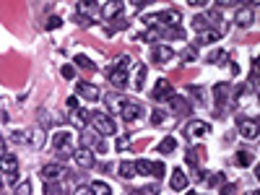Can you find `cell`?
Masks as SVG:
<instances>
[{"instance_id":"4","label":"cell","mask_w":260,"mask_h":195,"mask_svg":"<svg viewBox=\"0 0 260 195\" xmlns=\"http://www.w3.org/2000/svg\"><path fill=\"white\" fill-rule=\"evenodd\" d=\"M208 133H211V125L203 122V120H190L187 128H185V135L190 141H200V138H206Z\"/></svg>"},{"instance_id":"2","label":"cell","mask_w":260,"mask_h":195,"mask_svg":"<svg viewBox=\"0 0 260 195\" xmlns=\"http://www.w3.org/2000/svg\"><path fill=\"white\" fill-rule=\"evenodd\" d=\"M86 128H91V133L101 138V135H112V133H115V130H117V125L112 122L109 114H104V112H94L91 117H88Z\"/></svg>"},{"instance_id":"36","label":"cell","mask_w":260,"mask_h":195,"mask_svg":"<svg viewBox=\"0 0 260 195\" xmlns=\"http://www.w3.org/2000/svg\"><path fill=\"white\" fill-rule=\"evenodd\" d=\"M167 120V114L162 112V109H154V114H151V125H162Z\"/></svg>"},{"instance_id":"46","label":"cell","mask_w":260,"mask_h":195,"mask_svg":"<svg viewBox=\"0 0 260 195\" xmlns=\"http://www.w3.org/2000/svg\"><path fill=\"white\" fill-rule=\"evenodd\" d=\"M247 195H258V190H250V193H247Z\"/></svg>"},{"instance_id":"39","label":"cell","mask_w":260,"mask_h":195,"mask_svg":"<svg viewBox=\"0 0 260 195\" xmlns=\"http://www.w3.org/2000/svg\"><path fill=\"white\" fill-rule=\"evenodd\" d=\"M60 73H63V78H68V81H71V78L76 76V68H73V65H63Z\"/></svg>"},{"instance_id":"34","label":"cell","mask_w":260,"mask_h":195,"mask_svg":"<svg viewBox=\"0 0 260 195\" xmlns=\"http://www.w3.org/2000/svg\"><path fill=\"white\" fill-rule=\"evenodd\" d=\"M250 162H253V154H247V151H240V154H237V164H240V167H247Z\"/></svg>"},{"instance_id":"44","label":"cell","mask_w":260,"mask_h":195,"mask_svg":"<svg viewBox=\"0 0 260 195\" xmlns=\"http://www.w3.org/2000/svg\"><path fill=\"white\" fill-rule=\"evenodd\" d=\"M76 195H94L88 188H76Z\"/></svg>"},{"instance_id":"17","label":"cell","mask_w":260,"mask_h":195,"mask_svg":"<svg viewBox=\"0 0 260 195\" xmlns=\"http://www.w3.org/2000/svg\"><path fill=\"white\" fill-rule=\"evenodd\" d=\"M234 24L237 26H250L253 24V8H237V13H234Z\"/></svg>"},{"instance_id":"13","label":"cell","mask_w":260,"mask_h":195,"mask_svg":"<svg viewBox=\"0 0 260 195\" xmlns=\"http://www.w3.org/2000/svg\"><path fill=\"white\" fill-rule=\"evenodd\" d=\"M81 143L88 146V151H99V154L107 151V146L101 143V138H99V135H94V133H84L81 135Z\"/></svg>"},{"instance_id":"14","label":"cell","mask_w":260,"mask_h":195,"mask_svg":"<svg viewBox=\"0 0 260 195\" xmlns=\"http://www.w3.org/2000/svg\"><path fill=\"white\" fill-rule=\"evenodd\" d=\"M65 175V169L60 164H44L42 167V180L44 182H55V180H60Z\"/></svg>"},{"instance_id":"6","label":"cell","mask_w":260,"mask_h":195,"mask_svg":"<svg viewBox=\"0 0 260 195\" xmlns=\"http://www.w3.org/2000/svg\"><path fill=\"white\" fill-rule=\"evenodd\" d=\"M120 114H122V120L125 122H135L143 114V104H138V101H133V99H128L125 101V107L120 109Z\"/></svg>"},{"instance_id":"20","label":"cell","mask_w":260,"mask_h":195,"mask_svg":"<svg viewBox=\"0 0 260 195\" xmlns=\"http://www.w3.org/2000/svg\"><path fill=\"white\" fill-rule=\"evenodd\" d=\"M172 190H177V193L187 190V175H185L182 169H174L172 172Z\"/></svg>"},{"instance_id":"48","label":"cell","mask_w":260,"mask_h":195,"mask_svg":"<svg viewBox=\"0 0 260 195\" xmlns=\"http://www.w3.org/2000/svg\"><path fill=\"white\" fill-rule=\"evenodd\" d=\"M187 195H195V193H187Z\"/></svg>"},{"instance_id":"40","label":"cell","mask_w":260,"mask_h":195,"mask_svg":"<svg viewBox=\"0 0 260 195\" xmlns=\"http://www.w3.org/2000/svg\"><path fill=\"white\" fill-rule=\"evenodd\" d=\"M187 91H190V94H193L195 99H200V101H203V99H206V94H203V89H200V86H190Z\"/></svg>"},{"instance_id":"28","label":"cell","mask_w":260,"mask_h":195,"mask_svg":"<svg viewBox=\"0 0 260 195\" xmlns=\"http://www.w3.org/2000/svg\"><path fill=\"white\" fill-rule=\"evenodd\" d=\"M174 148H177V141L172 138V135H167V138L159 143V151H162V154H172Z\"/></svg>"},{"instance_id":"29","label":"cell","mask_w":260,"mask_h":195,"mask_svg":"<svg viewBox=\"0 0 260 195\" xmlns=\"http://www.w3.org/2000/svg\"><path fill=\"white\" fill-rule=\"evenodd\" d=\"M76 65H78V68H84V71H96V65L88 60L86 55H76Z\"/></svg>"},{"instance_id":"45","label":"cell","mask_w":260,"mask_h":195,"mask_svg":"<svg viewBox=\"0 0 260 195\" xmlns=\"http://www.w3.org/2000/svg\"><path fill=\"white\" fill-rule=\"evenodd\" d=\"M5 154H8V151H5V141H3V138H0V159H3Z\"/></svg>"},{"instance_id":"47","label":"cell","mask_w":260,"mask_h":195,"mask_svg":"<svg viewBox=\"0 0 260 195\" xmlns=\"http://www.w3.org/2000/svg\"><path fill=\"white\" fill-rule=\"evenodd\" d=\"M0 190H3V177H0Z\"/></svg>"},{"instance_id":"25","label":"cell","mask_w":260,"mask_h":195,"mask_svg":"<svg viewBox=\"0 0 260 195\" xmlns=\"http://www.w3.org/2000/svg\"><path fill=\"white\" fill-rule=\"evenodd\" d=\"M219 37H221V34L219 31H200L198 34V39H195V44H213V42H219Z\"/></svg>"},{"instance_id":"7","label":"cell","mask_w":260,"mask_h":195,"mask_svg":"<svg viewBox=\"0 0 260 195\" xmlns=\"http://www.w3.org/2000/svg\"><path fill=\"white\" fill-rule=\"evenodd\" d=\"M0 172L3 175H8V180L16 185V172H18V162H16V156L13 154H5L3 159H0Z\"/></svg>"},{"instance_id":"26","label":"cell","mask_w":260,"mask_h":195,"mask_svg":"<svg viewBox=\"0 0 260 195\" xmlns=\"http://www.w3.org/2000/svg\"><path fill=\"white\" fill-rule=\"evenodd\" d=\"M88 190H91L94 195H112V188L107 185L104 180H94V182H91V188H88Z\"/></svg>"},{"instance_id":"1","label":"cell","mask_w":260,"mask_h":195,"mask_svg":"<svg viewBox=\"0 0 260 195\" xmlns=\"http://www.w3.org/2000/svg\"><path fill=\"white\" fill-rule=\"evenodd\" d=\"M128 68H130V57H128V55H120L117 60L112 63V68L107 71L112 86H117V89L128 86Z\"/></svg>"},{"instance_id":"38","label":"cell","mask_w":260,"mask_h":195,"mask_svg":"<svg viewBox=\"0 0 260 195\" xmlns=\"http://www.w3.org/2000/svg\"><path fill=\"white\" fill-rule=\"evenodd\" d=\"M76 21H78V24H81L84 29H88V26L94 24V18H88V16H81V13H76Z\"/></svg>"},{"instance_id":"8","label":"cell","mask_w":260,"mask_h":195,"mask_svg":"<svg viewBox=\"0 0 260 195\" xmlns=\"http://www.w3.org/2000/svg\"><path fill=\"white\" fill-rule=\"evenodd\" d=\"M73 162L78 169H91L94 167V154L88 151V148H78V151H73Z\"/></svg>"},{"instance_id":"12","label":"cell","mask_w":260,"mask_h":195,"mask_svg":"<svg viewBox=\"0 0 260 195\" xmlns=\"http://www.w3.org/2000/svg\"><path fill=\"white\" fill-rule=\"evenodd\" d=\"M240 135L247 141H255L258 138V120H240Z\"/></svg>"},{"instance_id":"27","label":"cell","mask_w":260,"mask_h":195,"mask_svg":"<svg viewBox=\"0 0 260 195\" xmlns=\"http://www.w3.org/2000/svg\"><path fill=\"white\" fill-rule=\"evenodd\" d=\"M208 26H211V24H208V16H206V13L193 18V29H195L198 34H200V31H208Z\"/></svg>"},{"instance_id":"43","label":"cell","mask_w":260,"mask_h":195,"mask_svg":"<svg viewBox=\"0 0 260 195\" xmlns=\"http://www.w3.org/2000/svg\"><path fill=\"white\" fill-rule=\"evenodd\" d=\"M234 190H237L234 185H227V188H221V195H234Z\"/></svg>"},{"instance_id":"41","label":"cell","mask_w":260,"mask_h":195,"mask_svg":"<svg viewBox=\"0 0 260 195\" xmlns=\"http://www.w3.org/2000/svg\"><path fill=\"white\" fill-rule=\"evenodd\" d=\"M63 24V21H60V16H50V21H47V29H58Z\"/></svg>"},{"instance_id":"16","label":"cell","mask_w":260,"mask_h":195,"mask_svg":"<svg viewBox=\"0 0 260 195\" xmlns=\"http://www.w3.org/2000/svg\"><path fill=\"white\" fill-rule=\"evenodd\" d=\"M169 107L174 114H187L190 112V101L185 97H169Z\"/></svg>"},{"instance_id":"5","label":"cell","mask_w":260,"mask_h":195,"mask_svg":"<svg viewBox=\"0 0 260 195\" xmlns=\"http://www.w3.org/2000/svg\"><path fill=\"white\" fill-rule=\"evenodd\" d=\"M73 133H68V130H58L52 135V148L55 151H71L73 148Z\"/></svg>"},{"instance_id":"31","label":"cell","mask_w":260,"mask_h":195,"mask_svg":"<svg viewBox=\"0 0 260 195\" xmlns=\"http://www.w3.org/2000/svg\"><path fill=\"white\" fill-rule=\"evenodd\" d=\"M224 60H229V55L224 52V50H216V52L208 55V63H224Z\"/></svg>"},{"instance_id":"19","label":"cell","mask_w":260,"mask_h":195,"mask_svg":"<svg viewBox=\"0 0 260 195\" xmlns=\"http://www.w3.org/2000/svg\"><path fill=\"white\" fill-rule=\"evenodd\" d=\"M68 120H71V125H76V128H86L88 114H86L81 107H76V109H71V114H68Z\"/></svg>"},{"instance_id":"15","label":"cell","mask_w":260,"mask_h":195,"mask_svg":"<svg viewBox=\"0 0 260 195\" xmlns=\"http://www.w3.org/2000/svg\"><path fill=\"white\" fill-rule=\"evenodd\" d=\"M122 10H125V5L120 3V0H112V3H107V5H101V18H117Z\"/></svg>"},{"instance_id":"11","label":"cell","mask_w":260,"mask_h":195,"mask_svg":"<svg viewBox=\"0 0 260 195\" xmlns=\"http://www.w3.org/2000/svg\"><path fill=\"white\" fill-rule=\"evenodd\" d=\"M76 91H78V97H84V99H88V101H96V99L101 97V94H99V86L88 84V81H78Z\"/></svg>"},{"instance_id":"21","label":"cell","mask_w":260,"mask_h":195,"mask_svg":"<svg viewBox=\"0 0 260 195\" xmlns=\"http://www.w3.org/2000/svg\"><path fill=\"white\" fill-rule=\"evenodd\" d=\"M146 73H149V65H143V63L135 65V71H133V89H141V86H143Z\"/></svg>"},{"instance_id":"23","label":"cell","mask_w":260,"mask_h":195,"mask_svg":"<svg viewBox=\"0 0 260 195\" xmlns=\"http://www.w3.org/2000/svg\"><path fill=\"white\" fill-rule=\"evenodd\" d=\"M26 135H29V146L42 148V143H44V130L42 128H31V130H26Z\"/></svg>"},{"instance_id":"35","label":"cell","mask_w":260,"mask_h":195,"mask_svg":"<svg viewBox=\"0 0 260 195\" xmlns=\"http://www.w3.org/2000/svg\"><path fill=\"white\" fill-rule=\"evenodd\" d=\"M128 146H130V135H120V138H117V143H115V148H117V151H125Z\"/></svg>"},{"instance_id":"9","label":"cell","mask_w":260,"mask_h":195,"mask_svg":"<svg viewBox=\"0 0 260 195\" xmlns=\"http://www.w3.org/2000/svg\"><path fill=\"white\" fill-rule=\"evenodd\" d=\"M174 57V52H172V47H167V44H156V47L151 50V60L156 63V65H164V63H169Z\"/></svg>"},{"instance_id":"33","label":"cell","mask_w":260,"mask_h":195,"mask_svg":"<svg viewBox=\"0 0 260 195\" xmlns=\"http://www.w3.org/2000/svg\"><path fill=\"white\" fill-rule=\"evenodd\" d=\"M44 195H63V188L58 182H47V185H44Z\"/></svg>"},{"instance_id":"24","label":"cell","mask_w":260,"mask_h":195,"mask_svg":"<svg viewBox=\"0 0 260 195\" xmlns=\"http://www.w3.org/2000/svg\"><path fill=\"white\" fill-rule=\"evenodd\" d=\"M117 175H120L122 180H133V177H135V162H122V164L117 167Z\"/></svg>"},{"instance_id":"42","label":"cell","mask_w":260,"mask_h":195,"mask_svg":"<svg viewBox=\"0 0 260 195\" xmlns=\"http://www.w3.org/2000/svg\"><path fill=\"white\" fill-rule=\"evenodd\" d=\"M193 57H195V52H193V50H185V52H182V60H185V63H190Z\"/></svg>"},{"instance_id":"10","label":"cell","mask_w":260,"mask_h":195,"mask_svg":"<svg viewBox=\"0 0 260 195\" xmlns=\"http://www.w3.org/2000/svg\"><path fill=\"white\" fill-rule=\"evenodd\" d=\"M151 97L156 101H159V99H169V97H174V89H172V84H169L167 78H159L156 86H154V91H151Z\"/></svg>"},{"instance_id":"22","label":"cell","mask_w":260,"mask_h":195,"mask_svg":"<svg viewBox=\"0 0 260 195\" xmlns=\"http://www.w3.org/2000/svg\"><path fill=\"white\" fill-rule=\"evenodd\" d=\"M213 99H216V104L221 107L224 101L229 99V84H216L213 86Z\"/></svg>"},{"instance_id":"18","label":"cell","mask_w":260,"mask_h":195,"mask_svg":"<svg viewBox=\"0 0 260 195\" xmlns=\"http://www.w3.org/2000/svg\"><path fill=\"white\" fill-rule=\"evenodd\" d=\"M104 101H107V107H109V112H120L122 107H125V97H122V94H117V91H115V94H107L104 97Z\"/></svg>"},{"instance_id":"32","label":"cell","mask_w":260,"mask_h":195,"mask_svg":"<svg viewBox=\"0 0 260 195\" xmlns=\"http://www.w3.org/2000/svg\"><path fill=\"white\" fill-rule=\"evenodd\" d=\"M10 141L13 143H29V135H26V130H13L10 133Z\"/></svg>"},{"instance_id":"37","label":"cell","mask_w":260,"mask_h":195,"mask_svg":"<svg viewBox=\"0 0 260 195\" xmlns=\"http://www.w3.org/2000/svg\"><path fill=\"white\" fill-rule=\"evenodd\" d=\"M143 39H146V42H156V39H162V37H159V29H149V31H143Z\"/></svg>"},{"instance_id":"30","label":"cell","mask_w":260,"mask_h":195,"mask_svg":"<svg viewBox=\"0 0 260 195\" xmlns=\"http://www.w3.org/2000/svg\"><path fill=\"white\" fill-rule=\"evenodd\" d=\"M13 195H31V182H29V180L18 182V185H16V190H13Z\"/></svg>"},{"instance_id":"3","label":"cell","mask_w":260,"mask_h":195,"mask_svg":"<svg viewBox=\"0 0 260 195\" xmlns=\"http://www.w3.org/2000/svg\"><path fill=\"white\" fill-rule=\"evenodd\" d=\"M164 172H167V167H164L162 162H146V159L135 162V175H151V177H156V180H162Z\"/></svg>"}]
</instances>
